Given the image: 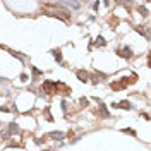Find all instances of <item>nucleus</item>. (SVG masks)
<instances>
[{"instance_id": "obj_7", "label": "nucleus", "mask_w": 151, "mask_h": 151, "mask_svg": "<svg viewBox=\"0 0 151 151\" xmlns=\"http://www.w3.org/2000/svg\"><path fill=\"white\" fill-rule=\"evenodd\" d=\"M52 55H53L57 62H62V52L60 50H52Z\"/></svg>"}, {"instance_id": "obj_3", "label": "nucleus", "mask_w": 151, "mask_h": 151, "mask_svg": "<svg viewBox=\"0 0 151 151\" xmlns=\"http://www.w3.org/2000/svg\"><path fill=\"white\" fill-rule=\"evenodd\" d=\"M117 53H118L120 57H124V58H131V57H132V50L129 48V46H124V48H120Z\"/></svg>"}, {"instance_id": "obj_10", "label": "nucleus", "mask_w": 151, "mask_h": 151, "mask_svg": "<svg viewBox=\"0 0 151 151\" xmlns=\"http://www.w3.org/2000/svg\"><path fill=\"white\" fill-rule=\"evenodd\" d=\"M9 131H10V132H17V131H19L17 124H14V122H12V124H10V125H9Z\"/></svg>"}, {"instance_id": "obj_2", "label": "nucleus", "mask_w": 151, "mask_h": 151, "mask_svg": "<svg viewBox=\"0 0 151 151\" xmlns=\"http://www.w3.org/2000/svg\"><path fill=\"white\" fill-rule=\"evenodd\" d=\"M134 82H136V74H132L131 77H122V79L112 82L110 86H112L113 91H122V89H125L127 86H131V84H134Z\"/></svg>"}, {"instance_id": "obj_6", "label": "nucleus", "mask_w": 151, "mask_h": 151, "mask_svg": "<svg viewBox=\"0 0 151 151\" xmlns=\"http://www.w3.org/2000/svg\"><path fill=\"white\" fill-rule=\"evenodd\" d=\"M113 108H117V107H120V108H125V110H131V103L129 101H120V103H115L112 105Z\"/></svg>"}, {"instance_id": "obj_12", "label": "nucleus", "mask_w": 151, "mask_h": 151, "mask_svg": "<svg viewBox=\"0 0 151 151\" xmlns=\"http://www.w3.org/2000/svg\"><path fill=\"white\" fill-rule=\"evenodd\" d=\"M139 12H141V16H144V17L148 16V9H146V7H139Z\"/></svg>"}, {"instance_id": "obj_16", "label": "nucleus", "mask_w": 151, "mask_h": 151, "mask_svg": "<svg viewBox=\"0 0 151 151\" xmlns=\"http://www.w3.org/2000/svg\"><path fill=\"white\" fill-rule=\"evenodd\" d=\"M0 112H9V108H5V107H0Z\"/></svg>"}, {"instance_id": "obj_4", "label": "nucleus", "mask_w": 151, "mask_h": 151, "mask_svg": "<svg viewBox=\"0 0 151 151\" xmlns=\"http://www.w3.org/2000/svg\"><path fill=\"white\" fill-rule=\"evenodd\" d=\"M48 137H50V139H58V141H60V139H64V137H65V134H64V132H60V131H55V132H50V134H48Z\"/></svg>"}, {"instance_id": "obj_1", "label": "nucleus", "mask_w": 151, "mask_h": 151, "mask_svg": "<svg viewBox=\"0 0 151 151\" xmlns=\"http://www.w3.org/2000/svg\"><path fill=\"white\" fill-rule=\"evenodd\" d=\"M41 93L45 94H69L71 93V89H69V86H65L64 82H55V81H43V84H41Z\"/></svg>"}, {"instance_id": "obj_11", "label": "nucleus", "mask_w": 151, "mask_h": 151, "mask_svg": "<svg viewBox=\"0 0 151 151\" xmlns=\"http://www.w3.org/2000/svg\"><path fill=\"white\" fill-rule=\"evenodd\" d=\"M96 46H105V39L100 36V38H96Z\"/></svg>"}, {"instance_id": "obj_14", "label": "nucleus", "mask_w": 151, "mask_h": 151, "mask_svg": "<svg viewBox=\"0 0 151 151\" xmlns=\"http://www.w3.org/2000/svg\"><path fill=\"white\" fill-rule=\"evenodd\" d=\"M45 115H46L48 122H52V120H53V118H52V115H50V110H48V108H45Z\"/></svg>"}, {"instance_id": "obj_9", "label": "nucleus", "mask_w": 151, "mask_h": 151, "mask_svg": "<svg viewBox=\"0 0 151 151\" xmlns=\"http://www.w3.org/2000/svg\"><path fill=\"white\" fill-rule=\"evenodd\" d=\"M100 112H101L103 117H108V110H107V107H105V105H101V103H100Z\"/></svg>"}, {"instance_id": "obj_5", "label": "nucleus", "mask_w": 151, "mask_h": 151, "mask_svg": "<svg viewBox=\"0 0 151 151\" xmlns=\"http://www.w3.org/2000/svg\"><path fill=\"white\" fill-rule=\"evenodd\" d=\"M77 77H79V81H82V82H86L88 79H89V76L86 71H77Z\"/></svg>"}, {"instance_id": "obj_8", "label": "nucleus", "mask_w": 151, "mask_h": 151, "mask_svg": "<svg viewBox=\"0 0 151 151\" xmlns=\"http://www.w3.org/2000/svg\"><path fill=\"white\" fill-rule=\"evenodd\" d=\"M9 137H10V134H9V132H7V131H0V143H3V141H7Z\"/></svg>"}, {"instance_id": "obj_13", "label": "nucleus", "mask_w": 151, "mask_h": 151, "mask_svg": "<svg viewBox=\"0 0 151 151\" xmlns=\"http://www.w3.org/2000/svg\"><path fill=\"white\" fill-rule=\"evenodd\" d=\"M64 5H71V7L77 9V7H79V2H67V3H64Z\"/></svg>"}, {"instance_id": "obj_15", "label": "nucleus", "mask_w": 151, "mask_h": 151, "mask_svg": "<svg viewBox=\"0 0 151 151\" xmlns=\"http://www.w3.org/2000/svg\"><path fill=\"white\" fill-rule=\"evenodd\" d=\"M122 132H127V134H132V136L136 134V132H134V131H131V129H124V131H122Z\"/></svg>"}]
</instances>
